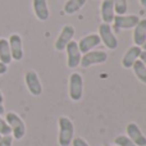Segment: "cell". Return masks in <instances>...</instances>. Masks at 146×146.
I'll return each instance as SVG.
<instances>
[{"instance_id":"15","label":"cell","mask_w":146,"mask_h":146,"mask_svg":"<svg viewBox=\"0 0 146 146\" xmlns=\"http://www.w3.org/2000/svg\"><path fill=\"white\" fill-rule=\"evenodd\" d=\"M133 42L140 48L146 42V19H140L133 28Z\"/></svg>"},{"instance_id":"16","label":"cell","mask_w":146,"mask_h":146,"mask_svg":"<svg viewBox=\"0 0 146 146\" xmlns=\"http://www.w3.org/2000/svg\"><path fill=\"white\" fill-rule=\"evenodd\" d=\"M114 17H115V12H114L113 0H103V3H101V18H103V23L110 25L113 22Z\"/></svg>"},{"instance_id":"6","label":"cell","mask_w":146,"mask_h":146,"mask_svg":"<svg viewBox=\"0 0 146 146\" xmlns=\"http://www.w3.org/2000/svg\"><path fill=\"white\" fill-rule=\"evenodd\" d=\"M140 22V18L135 14L129 15H117L113 19V30H128V28H135L136 25Z\"/></svg>"},{"instance_id":"8","label":"cell","mask_w":146,"mask_h":146,"mask_svg":"<svg viewBox=\"0 0 146 146\" xmlns=\"http://www.w3.org/2000/svg\"><path fill=\"white\" fill-rule=\"evenodd\" d=\"M66 50H67V66L68 68L74 69L80 66L81 63V51L78 49V44L77 41H71L68 45L66 46Z\"/></svg>"},{"instance_id":"20","label":"cell","mask_w":146,"mask_h":146,"mask_svg":"<svg viewBox=\"0 0 146 146\" xmlns=\"http://www.w3.org/2000/svg\"><path fill=\"white\" fill-rule=\"evenodd\" d=\"M113 5L117 15H124L127 13V9H128L127 0H113Z\"/></svg>"},{"instance_id":"21","label":"cell","mask_w":146,"mask_h":146,"mask_svg":"<svg viewBox=\"0 0 146 146\" xmlns=\"http://www.w3.org/2000/svg\"><path fill=\"white\" fill-rule=\"evenodd\" d=\"M114 144H115V146H137L136 144H133L127 136H124V135H119V136H117L115 139H114Z\"/></svg>"},{"instance_id":"13","label":"cell","mask_w":146,"mask_h":146,"mask_svg":"<svg viewBox=\"0 0 146 146\" xmlns=\"http://www.w3.org/2000/svg\"><path fill=\"white\" fill-rule=\"evenodd\" d=\"M141 51H142V49L140 48V46H136V45L131 46V48L126 51V54L123 55V58H122V67L126 68V69L132 68V66L135 64V62L140 58Z\"/></svg>"},{"instance_id":"10","label":"cell","mask_w":146,"mask_h":146,"mask_svg":"<svg viewBox=\"0 0 146 146\" xmlns=\"http://www.w3.org/2000/svg\"><path fill=\"white\" fill-rule=\"evenodd\" d=\"M126 132H127V137L133 144H136L137 146H146V137L136 123L131 122V123L127 124Z\"/></svg>"},{"instance_id":"5","label":"cell","mask_w":146,"mask_h":146,"mask_svg":"<svg viewBox=\"0 0 146 146\" xmlns=\"http://www.w3.org/2000/svg\"><path fill=\"white\" fill-rule=\"evenodd\" d=\"M99 37L109 50H114L118 48V40L113 32V28L108 23H101L99 26Z\"/></svg>"},{"instance_id":"19","label":"cell","mask_w":146,"mask_h":146,"mask_svg":"<svg viewBox=\"0 0 146 146\" xmlns=\"http://www.w3.org/2000/svg\"><path fill=\"white\" fill-rule=\"evenodd\" d=\"M132 69H133V73L137 80L141 81L142 83L146 85V67L142 64V62L140 60V59H137V60L135 62V64L132 66Z\"/></svg>"},{"instance_id":"9","label":"cell","mask_w":146,"mask_h":146,"mask_svg":"<svg viewBox=\"0 0 146 146\" xmlns=\"http://www.w3.org/2000/svg\"><path fill=\"white\" fill-rule=\"evenodd\" d=\"M25 82H26V86H27L31 95L40 96L41 94H42V85H41V81H40V78H38V74L35 71L26 72Z\"/></svg>"},{"instance_id":"14","label":"cell","mask_w":146,"mask_h":146,"mask_svg":"<svg viewBox=\"0 0 146 146\" xmlns=\"http://www.w3.org/2000/svg\"><path fill=\"white\" fill-rule=\"evenodd\" d=\"M32 8L33 13L37 17V19L45 22L50 17V12H49L48 1L46 0H32Z\"/></svg>"},{"instance_id":"18","label":"cell","mask_w":146,"mask_h":146,"mask_svg":"<svg viewBox=\"0 0 146 146\" xmlns=\"http://www.w3.org/2000/svg\"><path fill=\"white\" fill-rule=\"evenodd\" d=\"M87 0H67L66 4H64V13L68 15H72V14H76L83 5L86 4Z\"/></svg>"},{"instance_id":"7","label":"cell","mask_w":146,"mask_h":146,"mask_svg":"<svg viewBox=\"0 0 146 146\" xmlns=\"http://www.w3.org/2000/svg\"><path fill=\"white\" fill-rule=\"evenodd\" d=\"M73 36H74V27L71 25H66L63 28H62L58 38L55 40V44H54L55 50H58V51L66 50V46L72 41Z\"/></svg>"},{"instance_id":"4","label":"cell","mask_w":146,"mask_h":146,"mask_svg":"<svg viewBox=\"0 0 146 146\" xmlns=\"http://www.w3.org/2000/svg\"><path fill=\"white\" fill-rule=\"evenodd\" d=\"M108 60V54L103 50H91L88 53L83 54L81 58L80 66L82 68H88L91 66H96V64H103Z\"/></svg>"},{"instance_id":"2","label":"cell","mask_w":146,"mask_h":146,"mask_svg":"<svg viewBox=\"0 0 146 146\" xmlns=\"http://www.w3.org/2000/svg\"><path fill=\"white\" fill-rule=\"evenodd\" d=\"M5 121L9 124L10 129H12L13 137H14L15 140H22L23 137H25L26 124L18 114L13 113V111H9V113H7V115H5Z\"/></svg>"},{"instance_id":"28","label":"cell","mask_w":146,"mask_h":146,"mask_svg":"<svg viewBox=\"0 0 146 146\" xmlns=\"http://www.w3.org/2000/svg\"><path fill=\"white\" fill-rule=\"evenodd\" d=\"M140 3H141L142 7H145V8H146V0H140Z\"/></svg>"},{"instance_id":"22","label":"cell","mask_w":146,"mask_h":146,"mask_svg":"<svg viewBox=\"0 0 146 146\" xmlns=\"http://www.w3.org/2000/svg\"><path fill=\"white\" fill-rule=\"evenodd\" d=\"M12 133V129H10L9 124L7 123V121L0 117V136H7V135Z\"/></svg>"},{"instance_id":"12","label":"cell","mask_w":146,"mask_h":146,"mask_svg":"<svg viewBox=\"0 0 146 146\" xmlns=\"http://www.w3.org/2000/svg\"><path fill=\"white\" fill-rule=\"evenodd\" d=\"M10 48V54H12L13 60H22L23 58V44L22 37L18 33H13L8 40Z\"/></svg>"},{"instance_id":"30","label":"cell","mask_w":146,"mask_h":146,"mask_svg":"<svg viewBox=\"0 0 146 146\" xmlns=\"http://www.w3.org/2000/svg\"><path fill=\"white\" fill-rule=\"evenodd\" d=\"M105 146H109V145H105Z\"/></svg>"},{"instance_id":"26","label":"cell","mask_w":146,"mask_h":146,"mask_svg":"<svg viewBox=\"0 0 146 146\" xmlns=\"http://www.w3.org/2000/svg\"><path fill=\"white\" fill-rule=\"evenodd\" d=\"M7 71H8V66L0 62V74H5V73H7Z\"/></svg>"},{"instance_id":"11","label":"cell","mask_w":146,"mask_h":146,"mask_svg":"<svg viewBox=\"0 0 146 146\" xmlns=\"http://www.w3.org/2000/svg\"><path fill=\"white\" fill-rule=\"evenodd\" d=\"M78 49H80L81 54H86L88 51H91L92 49H95L96 46H99L101 44V40L99 37L98 33H91V35H87L85 37H82L80 41H78Z\"/></svg>"},{"instance_id":"25","label":"cell","mask_w":146,"mask_h":146,"mask_svg":"<svg viewBox=\"0 0 146 146\" xmlns=\"http://www.w3.org/2000/svg\"><path fill=\"white\" fill-rule=\"evenodd\" d=\"M5 113L4 110V98H3V92L0 91V117Z\"/></svg>"},{"instance_id":"24","label":"cell","mask_w":146,"mask_h":146,"mask_svg":"<svg viewBox=\"0 0 146 146\" xmlns=\"http://www.w3.org/2000/svg\"><path fill=\"white\" fill-rule=\"evenodd\" d=\"M72 145L73 146H90L82 137H73L72 140Z\"/></svg>"},{"instance_id":"17","label":"cell","mask_w":146,"mask_h":146,"mask_svg":"<svg viewBox=\"0 0 146 146\" xmlns=\"http://www.w3.org/2000/svg\"><path fill=\"white\" fill-rule=\"evenodd\" d=\"M12 54H10L9 42L7 38H0V62L4 64H9L12 62Z\"/></svg>"},{"instance_id":"23","label":"cell","mask_w":146,"mask_h":146,"mask_svg":"<svg viewBox=\"0 0 146 146\" xmlns=\"http://www.w3.org/2000/svg\"><path fill=\"white\" fill-rule=\"evenodd\" d=\"M12 144H13V137L10 135L1 136V139H0V146H12Z\"/></svg>"},{"instance_id":"27","label":"cell","mask_w":146,"mask_h":146,"mask_svg":"<svg viewBox=\"0 0 146 146\" xmlns=\"http://www.w3.org/2000/svg\"><path fill=\"white\" fill-rule=\"evenodd\" d=\"M139 59L142 62V64H144V66L146 67V51H144V50L141 51V54H140V58H139Z\"/></svg>"},{"instance_id":"31","label":"cell","mask_w":146,"mask_h":146,"mask_svg":"<svg viewBox=\"0 0 146 146\" xmlns=\"http://www.w3.org/2000/svg\"><path fill=\"white\" fill-rule=\"evenodd\" d=\"M0 139H1V136H0Z\"/></svg>"},{"instance_id":"29","label":"cell","mask_w":146,"mask_h":146,"mask_svg":"<svg viewBox=\"0 0 146 146\" xmlns=\"http://www.w3.org/2000/svg\"><path fill=\"white\" fill-rule=\"evenodd\" d=\"M142 50H144V51H146V42L144 44V45H142Z\"/></svg>"},{"instance_id":"3","label":"cell","mask_w":146,"mask_h":146,"mask_svg":"<svg viewBox=\"0 0 146 146\" xmlns=\"http://www.w3.org/2000/svg\"><path fill=\"white\" fill-rule=\"evenodd\" d=\"M68 92L72 101H80L83 95V78L80 73L73 72L69 76Z\"/></svg>"},{"instance_id":"1","label":"cell","mask_w":146,"mask_h":146,"mask_svg":"<svg viewBox=\"0 0 146 146\" xmlns=\"http://www.w3.org/2000/svg\"><path fill=\"white\" fill-rule=\"evenodd\" d=\"M59 135H58V144L59 146H69L72 144L73 136H74V126L73 122L68 117H59Z\"/></svg>"}]
</instances>
